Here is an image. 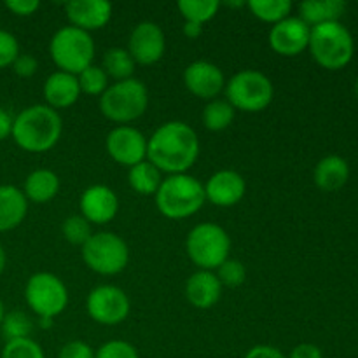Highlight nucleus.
<instances>
[{"mask_svg": "<svg viewBox=\"0 0 358 358\" xmlns=\"http://www.w3.org/2000/svg\"><path fill=\"white\" fill-rule=\"evenodd\" d=\"M199 156V140L194 129L182 121L161 124L147 140V161L161 173H187Z\"/></svg>", "mask_w": 358, "mask_h": 358, "instance_id": "f257e3e1", "label": "nucleus"}, {"mask_svg": "<svg viewBox=\"0 0 358 358\" xmlns=\"http://www.w3.org/2000/svg\"><path fill=\"white\" fill-rule=\"evenodd\" d=\"M63 122L58 112L48 105H31L13 121L10 136L27 152L41 154L52 149L62 136Z\"/></svg>", "mask_w": 358, "mask_h": 358, "instance_id": "f03ea898", "label": "nucleus"}, {"mask_svg": "<svg viewBox=\"0 0 358 358\" xmlns=\"http://www.w3.org/2000/svg\"><path fill=\"white\" fill-rule=\"evenodd\" d=\"M205 201V185L187 173L168 175L156 192V206L159 213L173 220L194 215Z\"/></svg>", "mask_w": 358, "mask_h": 358, "instance_id": "7ed1b4c3", "label": "nucleus"}, {"mask_svg": "<svg viewBox=\"0 0 358 358\" xmlns=\"http://www.w3.org/2000/svg\"><path fill=\"white\" fill-rule=\"evenodd\" d=\"M308 49L320 66L327 70H341L352 62L355 42L348 28L341 21H334L311 28Z\"/></svg>", "mask_w": 358, "mask_h": 358, "instance_id": "20e7f679", "label": "nucleus"}, {"mask_svg": "<svg viewBox=\"0 0 358 358\" xmlns=\"http://www.w3.org/2000/svg\"><path fill=\"white\" fill-rule=\"evenodd\" d=\"M149 107V91L138 79L117 80L100 96V110L108 121L128 124L145 114Z\"/></svg>", "mask_w": 358, "mask_h": 358, "instance_id": "39448f33", "label": "nucleus"}, {"mask_svg": "<svg viewBox=\"0 0 358 358\" xmlns=\"http://www.w3.org/2000/svg\"><path fill=\"white\" fill-rule=\"evenodd\" d=\"M94 42L91 34L79 30V28L63 27L52 35L49 42V55L62 72L79 76L83 70L93 65Z\"/></svg>", "mask_w": 358, "mask_h": 358, "instance_id": "423d86ee", "label": "nucleus"}, {"mask_svg": "<svg viewBox=\"0 0 358 358\" xmlns=\"http://www.w3.org/2000/svg\"><path fill=\"white\" fill-rule=\"evenodd\" d=\"M187 255L199 269L213 271L229 259L231 238L219 224L203 222L192 227L185 241Z\"/></svg>", "mask_w": 358, "mask_h": 358, "instance_id": "0eeeda50", "label": "nucleus"}, {"mask_svg": "<svg viewBox=\"0 0 358 358\" xmlns=\"http://www.w3.org/2000/svg\"><path fill=\"white\" fill-rule=\"evenodd\" d=\"M227 101L234 107V110L243 112H261L268 107L275 96L273 83L257 70H241L234 73L226 83Z\"/></svg>", "mask_w": 358, "mask_h": 358, "instance_id": "6e6552de", "label": "nucleus"}, {"mask_svg": "<svg viewBox=\"0 0 358 358\" xmlns=\"http://www.w3.org/2000/svg\"><path fill=\"white\" fill-rule=\"evenodd\" d=\"M83 261L98 275H117L128 266V245L115 233H93V236L83 245Z\"/></svg>", "mask_w": 358, "mask_h": 358, "instance_id": "1a4fd4ad", "label": "nucleus"}, {"mask_svg": "<svg viewBox=\"0 0 358 358\" xmlns=\"http://www.w3.org/2000/svg\"><path fill=\"white\" fill-rule=\"evenodd\" d=\"M24 299L38 318L52 320L65 311L69 304V290L52 273H35L24 287Z\"/></svg>", "mask_w": 358, "mask_h": 358, "instance_id": "9d476101", "label": "nucleus"}, {"mask_svg": "<svg viewBox=\"0 0 358 358\" xmlns=\"http://www.w3.org/2000/svg\"><path fill=\"white\" fill-rule=\"evenodd\" d=\"M86 310L96 324L119 325L128 318L129 299L119 287L100 285L87 296Z\"/></svg>", "mask_w": 358, "mask_h": 358, "instance_id": "9b49d317", "label": "nucleus"}, {"mask_svg": "<svg viewBox=\"0 0 358 358\" xmlns=\"http://www.w3.org/2000/svg\"><path fill=\"white\" fill-rule=\"evenodd\" d=\"M107 152L122 166H135L147 159V138L131 126H117L107 135Z\"/></svg>", "mask_w": 358, "mask_h": 358, "instance_id": "f8f14e48", "label": "nucleus"}, {"mask_svg": "<svg viewBox=\"0 0 358 358\" xmlns=\"http://www.w3.org/2000/svg\"><path fill=\"white\" fill-rule=\"evenodd\" d=\"M166 49V41L159 24L152 21H142L133 28L129 35L128 52L133 62L140 65H154L159 62Z\"/></svg>", "mask_w": 358, "mask_h": 358, "instance_id": "ddd939ff", "label": "nucleus"}, {"mask_svg": "<svg viewBox=\"0 0 358 358\" xmlns=\"http://www.w3.org/2000/svg\"><path fill=\"white\" fill-rule=\"evenodd\" d=\"M311 28L301 17L289 16L273 24L269 31V45L280 56H297L310 44Z\"/></svg>", "mask_w": 358, "mask_h": 358, "instance_id": "4468645a", "label": "nucleus"}, {"mask_svg": "<svg viewBox=\"0 0 358 358\" xmlns=\"http://www.w3.org/2000/svg\"><path fill=\"white\" fill-rule=\"evenodd\" d=\"M184 84L189 93L212 101L222 93L226 87V79H224L222 70L215 63L199 59L184 70Z\"/></svg>", "mask_w": 358, "mask_h": 358, "instance_id": "2eb2a0df", "label": "nucleus"}, {"mask_svg": "<svg viewBox=\"0 0 358 358\" xmlns=\"http://www.w3.org/2000/svg\"><path fill=\"white\" fill-rule=\"evenodd\" d=\"M80 215L90 224H108L119 210L117 194L107 185H91L80 196Z\"/></svg>", "mask_w": 358, "mask_h": 358, "instance_id": "dca6fc26", "label": "nucleus"}, {"mask_svg": "<svg viewBox=\"0 0 358 358\" xmlns=\"http://www.w3.org/2000/svg\"><path fill=\"white\" fill-rule=\"evenodd\" d=\"M245 192H247V182L234 170L217 171L205 185L206 199L217 206L236 205L243 199Z\"/></svg>", "mask_w": 358, "mask_h": 358, "instance_id": "f3484780", "label": "nucleus"}, {"mask_svg": "<svg viewBox=\"0 0 358 358\" xmlns=\"http://www.w3.org/2000/svg\"><path fill=\"white\" fill-rule=\"evenodd\" d=\"M70 24L91 34L110 21L112 6L105 0H72L65 6Z\"/></svg>", "mask_w": 358, "mask_h": 358, "instance_id": "a211bd4d", "label": "nucleus"}, {"mask_svg": "<svg viewBox=\"0 0 358 358\" xmlns=\"http://www.w3.org/2000/svg\"><path fill=\"white\" fill-rule=\"evenodd\" d=\"M220 296H222V285L212 271L199 269L194 275L189 276L185 283V297L198 310L213 308L219 303Z\"/></svg>", "mask_w": 358, "mask_h": 358, "instance_id": "6ab92c4d", "label": "nucleus"}, {"mask_svg": "<svg viewBox=\"0 0 358 358\" xmlns=\"http://www.w3.org/2000/svg\"><path fill=\"white\" fill-rule=\"evenodd\" d=\"M80 87L77 76L66 73L58 70L52 72L44 83V98L48 101V107L55 108H69L79 100Z\"/></svg>", "mask_w": 358, "mask_h": 358, "instance_id": "aec40b11", "label": "nucleus"}, {"mask_svg": "<svg viewBox=\"0 0 358 358\" xmlns=\"http://www.w3.org/2000/svg\"><path fill=\"white\" fill-rule=\"evenodd\" d=\"M313 178L317 187H320L322 191H339L350 180L348 161L345 157L338 156V154H329V156L322 157L318 161L313 171Z\"/></svg>", "mask_w": 358, "mask_h": 358, "instance_id": "412c9836", "label": "nucleus"}, {"mask_svg": "<svg viewBox=\"0 0 358 358\" xmlns=\"http://www.w3.org/2000/svg\"><path fill=\"white\" fill-rule=\"evenodd\" d=\"M28 212V199L14 185H0V233L20 226Z\"/></svg>", "mask_w": 358, "mask_h": 358, "instance_id": "4be33fe9", "label": "nucleus"}, {"mask_svg": "<svg viewBox=\"0 0 358 358\" xmlns=\"http://www.w3.org/2000/svg\"><path fill=\"white\" fill-rule=\"evenodd\" d=\"M345 10L346 2L343 0H308L299 6V17L308 27L313 28L318 24L339 21Z\"/></svg>", "mask_w": 358, "mask_h": 358, "instance_id": "5701e85b", "label": "nucleus"}, {"mask_svg": "<svg viewBox=\"0 0 358 358\" xmlns=\"http://www.w3.org/2000/svg\"><path fill=\"white\" fill-rule=\"evenodd\" d=\"M59 191V178L55 171L38 168L34 170L24 180V198L34 203H48L56 198Z\"/></svg>", "mask_w": 358, "mask_h": 358, "instance_id": "b1692460", "label": "nucleus"}, {"mask_svg": "<svg viewBox=\"0 0 358 358\" xmlns=\"http://www.w3.org/2000/svg\"><path fill=\"white\" fill-rule=\"evenodd\" d=\"M128 182L133 191L138 192V194L156 196L157 189H159L161 182H163V177H161V171L145 159L129 168Z\"/></svg>", "mask_w": 358, "mask_h": 358, "instance_id": "393cba45", "label": "nucleus"}, {"mask_svg": "<svg viewBox=\"0 0 358 358\" xmlns=\"http://www.w3.org/2000/svg\"><path fill=\"white\" fill-rule=\"evenodd\" d=\"M135 65L131 55L128 52V49L122 48H112L108 49L103 55V65L101 69L105 70L108 77L117 80H126L131 79L133 72H135Z\"/></svg>", "mask_w": 358, "mask_h": 358, "instance_id": "a878e982", "label": "nucleus"}, {"mask_svg": "<svg viewBox=\"0 0 358 358\" xmlns=\"http://www.w3.org/2000/svg\"><path fill=\"white\" fill-rule=\"evenodd\" d=\"M234 121V107L227 100H212L203 108V124L210 131H224Z\"/></svg>", "mask_w": 358, "mask_h": 358, "instance_id": "bb28decb", "label": "nucleus"}, {"mask_svg": "<svg viewBox=\"0 0 358 358\" xmlns=\"http://www.w3.org/2000/svg\"><path fill=\"white\" fill-rule=\"evenodd\" d=\"M248 9L257 20L276 24L290 16L292 2L289 0H252L248 2Z\"/></svg>", "mask_w": 358, "mask_h": 358, "instance_id": "cd10ccee", "label": "nucleus"}, {"mask_svg": "<svg viewBox=\"0 0 358 358\" xmlns=\"http://www.w3.org/2000/svg\"><path fill=\"white\" fill-rule=\"evenodd\" d=\"M219 6L217 0H180L177 7L185 21L203 24L215 17Z\"/></svg>", "mask_w": 358, "mask_h": 358, "instance_id": "c85d7f7f", "label": "nucleus"}, {"mask_svg": "<svg viewBox=\"0 0 358 358\" xmlns=\"http://www.w3.org/2000/svg\"><path fill=\"white\" fill-rule=\"evenodd\" d=\"M0 331L6 338V343L30 338L31 331H34V322L23 311H10V313L3 315Z\"/></svg>", "mask_w": 358, "mask_h": 358, "instance_id": "c756f323", "label": "nucleus"}, {"mask_svg": "<svg viewBox=\"0 0 358 358\" xmlns=\"http://www.w3.org/2000/svg\"><path fill=\"white\" fill-rule=\"evenodd\" d=\"M79 80L80 93H86L90 96H101L108 87V76L101 66L90 65L86 70L77 76Z\"/></svg>", "mask_w": 358, "mask_h": 358, "instance_id": "7c9ffc66", "label": "nucleus"}, {"mask_svg": "<svg viewBox=\"0 0 358 358\" xmlns=\"http://www.w3.org/2000/svg\"><path fill=\"white\" fill-rule=\"evenodd\" d=\"M62 233L69 243L80 245V247L93 236L91 224L83 215H72L69 219H65V222L62 226Z\"/></svg>", "mask_w": 358, "mask_h": 358, "instance_id": "2f4dec72", "label": "nucleus"}, {"mask_svg": "<svg viewBox=\"0 0 358 358\" xmlns=\"http://www.w3.org/2000/svg\"><path fill=\"white\" fill-rule=\"evenodd\" d=\"M217 278H219L220 285L234 289V287H240L245 283L247 269H245L243 262L238 261V259H227L217 268Z\"/></svg>", "mask_w": 358, "mask_h": 358, "instance_id": "473e14b6", "label": "nucleus"}, {"mask_svg": "<svg viewBox=\"0 0 358 358\" xmlns=\"http://www.w3.org/2000/svg\"><path fill=\"white\" fill-rule=\"evenodd\" d=\"M2 358H45V355L38 343H35L31 338H24L6 343Z\"/></svg>", "mask_w": 358, "mask_h": 358, "instance_id": "72a5a7b5", "label": "nucleus"}, {"mask_svg": "<svg viewBox=\"0 0 358 358\" xmlns=\"http://www.w3.org/2000/svg\"><path fill=\"white\" fill-rule=\"evenodd\" d=\"M94 358H140L138 352L135 346L128 341H121V339H114L98 348L94 353Z\"/></svg>", "mask_w": 358, "mask_h": 358, "instance_id": "f704fd0d", "label": "nucleus"}, {"mask_svg": "<svg viewBox=\"0 0 358 358\" xmlns=\"http://www.w3.org/2000/svg\"><path fill=\"white\" fill-rule=\"evenodd\" d=\"M20 56V44L10 31L0 30V69L13 66L14 59Z\"/></svg>", "mask_w": 358, "mask_h": 358, "instance_id": "c9c22d12", "label": "nucleus"}, {"mask_svg": "<svg viewBox=\"0 0 358 358\" xmlns=\"http://www.w3.org/2000/svg\"><path fill=\"white\" fill-rule=\"evenodd\" d=\"M58 358H94V352L87 343L70 341L59 350Z\"/></svg>", "mask_w": 358, "mask_h": 358, "instance_id": "e433bc0d", "label": "nucleus"}, {"mask_svg": "<svg viewBox=\"0 0 358 358\" xmlns=\"http://www.w3.org/2000/svg\"><path fill=\"white\" fill-rule=\"evenodd\" d=\"M13 69H14V72H16V76L31 77V76H35V72H37L38 63L31 55H21L20 52V56L14 59Z\"/></svg>", "mask_w": 358, "mask_h": 358, "instance_id": "4c0bfd02", "label": "nucleus"}, {"mask_svg": "<svg viewBox=\"0 0 358 358\" xmlns=\"http://www.w3.org/2000/svg\"><path fill=\"white\" fill-rule=\"evenodd\" d=\"M6 7L14 16H31L41 3L37 0H7Z\"/></svg>", "mask_w": 358, "mask_h": 358, "instance_id": "58836bf2", "label": "nucleus"}, {"mask_svg": "<svg viewBox=\"0 0 358 358\" xmlns=\"http://www.w3.org/2000/svg\"><path fill=\"white\" fill-rule=\"evenodd\" d=\"M245 358H287V355H283L278 348L269 345H257L254 348L248 350V353L245 355Z\"/></svg>", "mask_w": 358, "mask_h": 358, "instance_id": "ea45409f", "label": "nucleus"}, {"mask_svg": "<svg viewBox=\"0 0 358 358\" xmlns=\"http://www.w3.org/2000/svg\"><path fill=\"white\" fill-rule=\"evenodd\" d=\"M287 358H324V353L317 345L303 343V345H297Z\"/></svg>", "mask_w": 358, "mask_h": 358, "instance_id": "a19ab883", "label": "nucleus"}, {"mask_svg": "<svg viewBox=\"0 0 358 358\" xmlns=\"http://www.w3.org/2000/svg\"><path fill=\"white\" fill-rule=\"evenodd\" d=\"M13 121L14 119L3 108H0V142H3V140L10 136V133H13Z\"/></svg>", "mask_w": 358, "mask_h": 358, "instance_id": "79ce46f5", "label": "nucleus"}, {"mask_svg": "<svg viewBox=\"0 0 358 358\" xmlns=\"http://www.w3.org/2000/svg\"><path fill=\"white\" fill-rule=\"evenodd\" d=\"M184 34H185V37H189V38H198L199 35L203 34V24L191 23V21H185Z\"/></svg>", "mask_w": 358, "mask_h": 358, "instance_id": "37998d69", "label": "nucleus"}, {"mask_svg": "<svg viewBox=\"0 0 358 358\" xmlns=\"http://www.w3.org/2000/svg\"><path fill=\"white\" fill-rule=\"evenodd\" d=\"M6 262H7L6 250H3V247H2V245H0V275H2L3 269H6Z\"/></svg>", "mask_w": 358, "mask_h": 358, "instance_id": "c03bdc74", "label": "nucleus"}, {"mask_svg": "<svg viewBox=\"0 0 358 358\" xmlns=\"http://www.w3.org/2000/svg\"><path fill=\"white\" fill-rule=\"evenodd\" d=\"M52 325V320H49V318H41V327L42 329H48Z\"/></svg>", "mask_w": 358, "mask_h": 358, "instance_id": "a18cd8bd", "label": "nucleus"}, {"mask_svg": "<svg viewBox=\"0 0 358 358\" xmlns=\"http://www.w3.org/2000/svg\"><path fill=\"white\" fill-rule=\"evenodd\" d=\"M3 315H6V311H3V304H2V301H0V325H2Z\"/></svg>", "mask_w": 358, "mask_h": 358, "instance_id": "49530a36", "label": "nucleus"}, {"mask_svg": "<svg viewBox=\"0 0 358 358\" xmlns=\"http://www.w3.org/2000/svg\"><path fill=\"white\" fill-rule=\"evenodd\" d=\"M355 94H357V98H358V77H357V80H355Z\"/></svg>", "mask_w": 358, "mask_h": 358, "instance_id": "de8ad7c7", "label": "nucleus"}]
</instances>
